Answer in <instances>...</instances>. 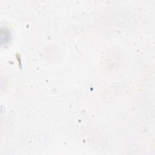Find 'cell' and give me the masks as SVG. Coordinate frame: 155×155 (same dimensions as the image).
I'll return each mask as SVG.
<instances>
[{
  "label": "cell",
  "instance_id": "cell-1",
  "mask_svg": "<svg viewBox=\"0 0 155 155\" xmlns=\"http://www.w3.org/2000/svg\"><path fill=\"white\" fill-rule=\"evenodd\" d=\"M10 32L7 28H1V42L5 44L8 42L10 39Z\"/></svg>",
  "mask_w": 155,
  "mask_h": 155
}]
</instances>
